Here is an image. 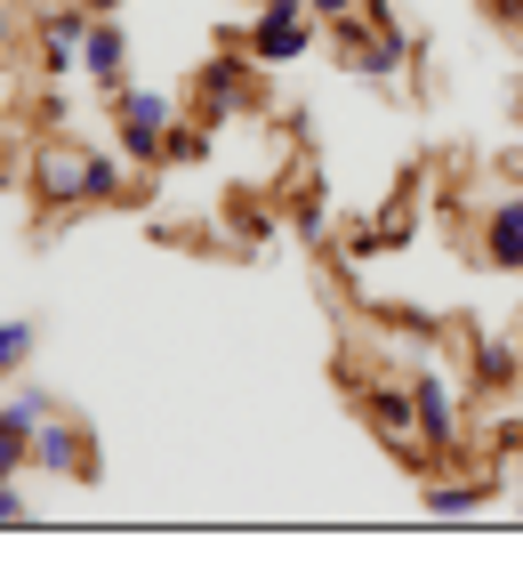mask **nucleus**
<instances>
[{
    "label": "nucleus",
    "mask_w": 523,
    "mask_h": 564,
    "mask_svg": "<svg viewBox=\"0 0 523 564\" xmlns=\"http://www.w3.org/2000/svg\"><path fill=\"white\" fill-rule=\"evenodd\" d=\"M411 403H418V452H427V459H459V452H467V420H459L451 371L418 364V371H411Z\"/></svg>",
    "instance_id": "1"
},
{
    "label": "nucleus",
    "mask_w": 523,
    "mask_h": 564,
    "mask_svg": "<svg viewBox=\"0 0 523 564\" xmlns=\"http://www.w3.org/2000/svg\"><path fill=\"white\" fill-rule=\"evenodd\" d=\"M113 130H121V153H129V162H138V170H153V162L170 153L177 106H170L162 89H121V97H113Z\"/></svg>",
    "instance_id": "2"
},
{
    "label": "nucleus",
    "mask_w": 523,
    "mask_h": 564,
    "mask_svg": "<svg viewBox=\"0 0 523 564\" xmlns=\"http://www.w3.org/2000/svg\"><path fill=\"white\" fill-rule=\"evenodd\" d=\"M355 412L371 420V435H379V444H395V452H411V444H418L411 371H371V379H355Z\"/></svg>",
    "instance_id": "3"
},
{
    "label": "nucleus",
    "mask_w": 523,
    "mask_h": 564,
    "mask_svg": "<svg viewBox=\"0 0 523 564\" xmlns=\"http://www.w3.org/2000/svg\"><path fill=\"white\" fill-rule=\"evenodd\" d=\"M33 468H41V476H57V484H97V476H105V459H97V435L73 420V412H57V420L33 435Z\"/></svg>",
    "instance_id": "4"
},
{
    "label": "nucleus",
    "mask_w": 523,
    "mask_h": 564,
    "mask_svg": "<svg viewBox=\"0 0 523 564\" xmlns=\"http://www.w3.org/2000/svg\"><path fill=\"white\" fill-rule=\"evenodd\" d=\"M33 202H41V210H73V202H89V153L48 138L33 153Z\"/></svg>",
    "instance_id": "5"
},
{
    "label": "nucleus",
    "mask_w": 523,
    "mask_h": 564,
    "mask_svg": "<svg viewBox=\"0 0 523 564\" xmlns=\"http://www.w3.org/2000/svg\"><path fill=\"white\" fill-rule=\"evenodd\" d=\"M81 73H89L105 97H121V89H129V41H121V24H113V17H89V33H81Z\"/></svg>",
    "instance_id": "6"
},
{
    "label": "nucleus",
    "mask_w": 523,
    "mask_h": 564,
    "mask_svg": "<svg viewBox=\"0 0 523 564\" xmlns=\"http://www.w3.org/2000/svg\"><path fill=\"white\" fill-rule=\"evenodd\" d=\"M306 41H314V17H274V9H258L242 33V48L258 65H291V57H306Z\"/></svg>",
    "instance_id": "7"
},
{
    "label": "nucleus",
    "mask_w": 523,
    "mask_h": 564,
    "mask_svg": "<svg viewBox=\"0 0 523 564\" xmlns=\"http://www.w3.org/2000/svg\"><path fill=\"white\" fill-rule=\"evenodd\" d=\"M250 48H242V57H209L201 65V82H194V97H201V113L209 121H226V113H242L250 106Z\"/></svg>",
    "instance_id": "8"
},
{
    "label": "nucleus",
    "mask_w": 523,
    "mask_h": 564,
    "mask_svg": "<svg viewBox=\"0 0 523 564\" xmlns=\"http://www.w3.org/2000/svg\"><path fill=\"white\" fill-rule=\"evenodd\" d=\"M81 33H89V9H81V0H65V9L41 17V73H48V82H65V73L81 65Z\"/></svg>",
    "instance_id": "9"
},
{
    "label": "nucleus",
    "mask_w": 523,
    "mask_h": 564,
    "mask_svg": "<svg viewBox=\"0 0 523 564\" xmlns=\"http://www.w3.org/2000/svg\"><path fill=\"white\" fill-rule=\"evenodd\" d=\"M483 267L523 274V194H500L483 210Z\"/></svg>",
    "instance_id": "10"
},
{
    "label": "nucleus",
    "mask_w": 523,
    "mask_h": 564,
    "mask_svg": "<svg viewBox=\"0 0 523 564\" xmlns=\"http://www.w3.org/2000/svg\"><path fill=\"white\" fill-rule=\"evenodd\" d=\"M403 65H411V33H403V24H379L371 48H362L347 73H362V82H403Z\"/></svg>",
    "instance_id": "11"
},
{
    "label": "nucleus",
    "mask_w": 523,
    "mask_h": 564,
    "mask_svg": "<svg viewBox=\"0 0 523 564\" xmlns=\"http://www.w3.org/2000/svg\"><path fill=\"white\" fill-rule=\"evenodd\" d=\"M467 364H476V388L483 395H508L515 371H523V347H500V339H483V330H476V339H467Z\"/></svg>",
    "instance_id": "12"
},
{
    "label": "nucleus",
    "mask_w": 523,
    "mask_h": 564,
    "mask_svg": "<svg viewBox=\"0 0 523 564\" xmlns=\"http://www.w3.org/2000/svg\"><path fill=\"white\" fill-rule=\"evenodd\" d=\"M33 347H41V323L33 315H0V379H17L24 364H33Z\"/></svg>",
    "instance_id": "13"
},
{
    "label": "nucleus",
    "mask_w": 523,
    "mask_h": 564,
    "mask_svg": "<svg viewBox=\"0 0 523 564\" xmlns=\"http://www.w3.org/2000/svg\"><path fill=\"white\" fill-rule=\"evenodd\" d=\"M483 508V476L467 484V476H435L427 484V517H476Z\"/></svg>",
    "instance_id": "14"
},
{
    "label": "nucleus",
    "mask_w": 523,
    "mask_h": 564,
    "mask_svg": "<svg viewBox=\"0 0 523 564\" xmlns=\"http://www.w3.org/2000/svg\"><path fill=\"white\" fill-rule=\"evenodd\" d=\"M57 412H65V403L48 395V388H9V395H0V420H17V427H33V435L57 420Z\"/></svg>",
    "instance_id": "15"
},
{
    "label": "nucleus",
    "mask_w": 523,
    "mask_h": 564,
    "mask_svg": "<svg viewBox=\"0 0 523 564\" xmlns=\"http://www.w3.org/2000/svg\"><path fill=\"white\" fill-rule=\"evenodd\" d=\"M33 468V427H17V420H0V484Z\"/></svg>",
    "instance_id": "16"
},
{
    "label": "nucleus",
    "mask_w": 523,
    "mask_h": 564,
    "mask_svg": "<svg viewBox=\"0 0 523 564\" xmlns=\"http://www.w3.org/2000/svg\"><path fill=\"white\" fill-rule=\"evenodd\" d=\"M201 153H209V121H177V130H170V153H162V162H201Z\"/></svg>",
    "instance_id": "17"
},
{
    "label": "nucleus",
    "mask_w": 523,
    "mask_h": 564,
    "mask_svg": "<svg viewBox=\"0 0 523 564\" xmlns=\"http://www.w3.org/2000/svg\"><path fill=\"white\" fill-rule=\"evenodd\" d=\"M355 9H362V0H306L314 24H338V17H355Z\"/></svg>",
    "instance_id": "18"
},
{
    "label": "nucleus",
    "mask_w": 523,
    "mask_h": 564,
    "mask_svg": "<svg viewBox=\"0 0 523 564\" xmlns=\"http://www.w3.org/2000/svg\"><path fill=\"white\" fill-rule=\"evenodd\" d=\"M298 235H323V194H298Z\"/></svg>",
    "instance_id": "19"
},
{
    "label": "nucleus",
    "mask_w": 523,
    "mask_h": 564,
    "mask_svg": "<svg viewBox=\"0 0 523 564\" xmlns=\"http://www.w3.org/2000/svg\"><path fill=\"white\" fill-rule=\"evenodd\" d=\"M0 524H24V492H17V476L0 484Z\"/></svg>",
    "instance_id": "20"
},
{
    "label": "nucleus",
    "mask_w": 523,
    "mask_h": 564,
    "mask_svg": "<svg viewBox=\"0 0 523 564\" xmlns=\"http://www.w3.org/2000/svg\"><path fill=\"white\" fill-rule=\"evenodd\" d=\"M9 48H17V9L0 0V57H9Z\"/></svg>",
    "instance_id": "21"
},
{
    "label": "nucleus",
    "mask_w": 523,
    "mask_h": 564,
    "mask_svg": "<svg viewBox=\"0 0 523 564\" xmlns=\"http://www.w3.org/2000/svg\"><path fill=\"white\" fill-rule=\"evenodd\" d=\"M483 9L500 17V24H523V0H483Z\"/></svg>",
    "instance_id": "22"
},
{
    "label": "nucleus",
    "mask_w": 523,
    "mask_h": 564,
    "mask_svg": "<svg viewBox=\"0 0 523 564\" xmlns=\"http://www.w3.org/2000/svg\"><path fill=\"white\" fill-rule=\"evenodd\" d=\"M258 9H274V17H306V0H258Z\"/></svg>",
    "instance_id": "23"
},
{
    "label": "nucleus",
    "mask_w": 523,
    "mask_h": 564,
    "mask_svg": "<svg viewBox=\"0 0 523 564\" xmlns=\"http://www.w3.org/2000/svg\"><path fill=\"white\" fill-rule=\"evenodd\" d=\"M81 9H89V17H113V9H121V0H81Z\"/></svg>",
    "instance_id": "24"
},
{
    "label": "nucleus",
    "mask_w": 523,
    "mask_h": 564,
    "mask_svg": "<svg viewBox=\"0 0 523 564\" xmlns=\"http://www.w3.org/2000/svg\"><path fill=\"white\" fill-rule=\"evenodd\" d=\"M515 347H523V323H515Z\"/></svg>",
    "instance_id": "25"
}]
</instances>
